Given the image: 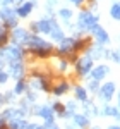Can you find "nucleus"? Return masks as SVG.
<instances>
[{
	"instance_id": "nucleus-1",
	"label": "nucleus",
	"mask_w": 120,
	"mask_h": 129,
	"mask_svg": "<svg viewBox=\"0 0 120 129\" xmlns=\"http://www.w3.org/2000/svg\"><path fill=\"white\" fill-rule=\"evenodd\" d=\"M26 43H28L31 48H33V52H34V53H38V52H43V50H51V45H50V43L43 41L41 38H36V36H29Z\"/></svg>"
},
{
	"instance_id": "nucleus-2",
	"label": "nucleus",
	"mask_w": 120,
	"mask_h": 129,
	"mask_svg": "<svg viewBox=\"0 0 120 129\" xmlns=\"http://www.w3.org/2000/svg\"><path fill=\"white\" fill-rule=\"evenodd\" d=\"M55 26V21L53 19H43L38 22H33V31H41V33H50L51 28Z\"/></svg>"
},
{
	"instance_id": "nucleus-3",
	"label": "nucleus",
	"mask_w": 120,
	"mask_h": 129,
	"mask_svg": "<svg viewBox=\"0 0 120 129\" xmlns=\"http://www.w3.org/2000/svg\"><path fill=\"white\" fill-rule=\"evenodd\" d=\"M96 22H98V17H96V16H91L88 12H82L79 16L77 26H79V28H91V26H94Z\"/></svg>"
},
{
	"instance_id": "nucleus-4",
	"label": "nucleus",
	"mask_w": 120,
	"mask_h": 129,
	"mask_svg": "<svg viewBox=\"0 0 120 129\" xmlns=\"http://www.w3.org/2000/svg\"><path fill=\"white\" fill-rule=\"evenodd\" d=\"M88 29L96 36V41L100 43V45H106L108 41H110V38H108V35H106V31H103L98 26V24H94V26H91V28H88Z\"/></svg>"
},
{
	"instance_id": "nucleus-5",
	"label": "nucleus",
	"mask_w": 120,
	"mask_h": 129,
	"mask_svg": "<svg viewBox=\"0 0 120 129\" xmlns=\"http://www.w3.org/2000/svg\"><path fill=\"white\" fill-rule=\"evenodd\" d=\"M0 16H2V19L5 21L7 28H10V26H16V22H17V19H16V12H14L12 9H9V7L2 9V12H0Z\"/></svg>"
},
{
	"instance_id": "nucleus-6",
	"label": "nucleus",
	"mask_w": 120,
	"mask_h": 129,
	"mask_svg": "<svg viewBox=\"0 0 120 129\" xmlns=\"http://www.w3.org/2000/svg\"><path fill=\"white\" fill-rule=\"evenodd\" d=\"M91 67H93V59H91L89 55L79 59V62H77V72L79 74H88L91 71Z\"/></svg>"
},
{
	"instance_id": "nucleus-7",
	"label": "nucleus",
	"mask_w": 120,
	"mask_h": 129,
	"mask_svg": "<svg viewBox=\"0 0 120 129\" xmlns=\"http://www.w3.org/2000/svg\"><path fill=\"white\" fill-rule=\"evenodd\" d=\"M113 91H115V84L113 83H106L103 88H101V91H100V95H101V98L103 100H108L111 98V95H113Z\"/></svg>"
},
{
	"instance_id": "nucleus-8",
	"label": "nucleus",
	"mask_w": 120,
	"mask_h": 129,
	"mask_svg": "<svg viewBox=\"0 0 120 129\" xmlns=\"http://www.w3.org/2000/svg\"><path fill=\"white\" fill-rule=\"evenodd\" d=\"M36 114H38L40 117H43L45 120L53 122V110H51L50 107H40V109H36Z\"/></svg>"
},
{
	"instance_id": "nucleus-9",
	"label": "nucleus",
	"mask_w": 120,
	"mask_h": 129,
	"mask_svg": "<svg viewBox=\"0 0 120 129\" xmlns=\"http://www.w3.org/2000/svg\"><path fill=\"white\" fill-rule=\"evenodd\" d=\"M22 74H24V71H22V64H21V62H10V76L19 79Z\"/></svg>"
},
{
	"instance_id": "nucleus-10",
	"label": "nucleus",
	"mask_w": 120,
	"mask_h": 129,
	"mask_svg": "<svg viewBox=\"0 0 120 129\" xmlns=\"http://www.w3.org/2000/svg\"><path fill=\"white\" fill-rule=\"evenodd\" d=\"M106 72H108V67H106V66H100V67L93 69V79L94 81L103 79V78L106 76Z\"/></svg>"
},
{
	"instance_id": "nucleus-11",
	"label": "nucleus",
	"mask_w": 120,
	"mask_h": 129,
	"mask_svg": "<svg viewBox=\"0 0 120 129\" xmlns=\"http://www.w3.org/2000/svg\"><path fill=\"white\" fill-rule=\"evenodd\" d=\"M14 41L17 43V41H28V38H29V35L26 33L24 29H21V28H17V29H14Z\"/></svg>"
},
{
	"instance_id": "nucleus-12",
	"label": "nucleus",
	"mask_w": 120,
	"mask_h": 129,
	"mask_svg": "<svg viewBox=\"0 0 120 129\" xmlns=\"http://www.w3.org/2000/svg\"><path fill=\"white\" fill-rule=\"evenodd\" d=\"M31 10H33V2H26L24 5H21L19 9H17V14H19L21 17H26V16H29Z\"/></svg>"
},
{
	"instance_id": "nucleus-13",
	"label": "nucleus",
	"mask_w": 120,
	"mask_h": 129,
	"mask_svg": "<svg viewBox=\"0 0 120 129\" xmlns=\"http://www.w3.org/2000/svg\"><path fill=\"white\" fill-rule=\"evenodd\" d=\"M70 50H74V40H70V38L62 40V45H60V53H64V52H70Z\"/></svg>"
},
{
	"instance_id": "nucleus-14",
	"label": "nucleus",
	"mask_w": 120,
	"mask_h": 129,
	"mask_svg": "<svg viewBox=\"0 0 120 129\" xmlns=\"http://www.w3.org/2000/svg\"><path fill=\"white\" fill-rule=\"evenodd\" d=\"M72 117H74V122H76L79 127H86V126L89 124V120H88L86 115H79V114H76V115H72Z\"/></svg>"
},
{
	"instance_id": "nucleus-15",
	"label": "nucleus",
	"mask_w": 120,
	"mask_h": 129,
	"mask_svg": "<svg viewBox=\"0 0 120 129\" xmlns=\"http://www.w3.org/2000/svg\"><path fill=\"white\" fill-rule=\"evenodd\" d=\"M24 112H21V110H14V109H7L5 110V114H4V117L5 119H14V117H17V115H22Z\"/></svg>"
},
{
	"instance_id": "nucleus-16",
	"label": "nucleus",
	"mask_w": 120,
	"mask_h": 129,
	"mask_svg": "<svg viewBox=\"0 0 120 129\" xmlns=\"http://www.w3.org/2000/svg\"><path fill=\"white\" fill-rule=\"evenodd\" d=\"M9 129H28V124L24 120H12Z\"/></svg>"
},
{
	"instance_id": "nucleus-17",
	"label": "nucleus",
	"mask_w": 120,
	"mask_h": 129,
	"mask_svg": "<svg viewBox=\"0 0 120 129\" xmlns=\"http://www.w3.org/2000/svg\"><path fill=\"white\" fill-rule=\"evenodd\" d=\"M76 96H77V100H81V102H86V100H88L86 89L82 88V86H77V88H76Z\"/></svg>"
},
{
	"instance_id": "nucleus-18",
	"label": "nucleus",
	"mask_w": 120,
	"mask_h": 129,
	"mask_svg": "<svg viewBox=\"0 0 120 129\" xmlns=\"http://www.w3.org/2000/svg\"><path fill=\"white\" fill-rule=\"evenodd\" d=\"M50 35H51V38H53V40H62V29H60L57 24H55V26L51 28Z\"/></svg>"
},
{
	"instance_id": "nucleus-19",
	"label": "nucleus",
	"mask_w": 120,
	"mask_h": 129,
	"mask_svg": "<svg viewBox=\"0 0 120 129\" xmlns=\"http://www.w3.org/2000/svg\"><path fill=\"white\" fill-rule=\"evenodd\" d=\"M67 89H69V84H67V83H60L57 88H53V93H55V95H62V93H65Z\"/></svg>"
},
{
	"instance_id": "nucleus-20",
	"label": "nucleus",
	"mask_w": 120,
	"mask_h": 129,
	"mask_svg": "<svg viewBox=\"0 0 120 129\" xmlns=\"http://www.w3.org/2000/svg\"><path fill=\"white\" fill-rule=\"evenodd\" d=\"M110 14L113 16V19H120V4H115V5L111 7Z\"/></svg>"
},
{
	"instance_id": "nucleus-21",
	"label": "nucleus",
	"mask_w": 120,
	"mask_h": 129,
	"mask_svg": "<svg viewBox=\"0 0 120 129\" xmlns=\"http://www.w3.org/2000/svg\"><path fill=\"white\" fill-rule=\"evenodd\" d=\"M26 88H28V84H26L24 81H19V83H17V86H16V91H14V93H24Z\"/></svg>"
},
{
	"instance_id": "nucleus-22",
	"label": "nucleus",
	"mask_w": 120,
	"mask_h": 129,
	"mask_svg": "<svg viewBox=\"0 0 120 129\" xmlns=\"http://www.w3.org/2000/svg\"><path fill=\"white\" fill-rule=\"evenodd\" d=\"M51 110H57L60 115L64 117V114H65V107L62 105V103H53V107H51Z\"/></svg>"
},
{
	"instance_id": "nucleus-23",
	"label": "nucleus",
	"mask_w": 120,
	"mask_h": 129,
	"mask_svg": "<svg viewBox=\"0 0 120 129\" xmlns=\"http://www.w3.org/2000/svg\"><path fill=\"white\" fill-rule=\"evenodd\" d=\"M60 17H62V19H70V10L69 9H62L60 10Z\"/></svg>"
},
{
	"instance_id": "nucleus-24",
	"label": "nucleus",
	"mask_w": 120,
	"mask_h": 129,
	"mask_svg": "<svg viewBox=\"0 0 120 129\" xmlns=\"http://www.w3.org/2000/svg\"><path fill=\"white\" fill-rule=\"evenodd\" d=\"M89 89L91 91H98V81H91L89 83Z\"/></svg>"
},
{
	"instance_id": "nucleus-25",
	"label": "nucleus",
	"mask_w": 120,
	"mask_h": 129,
	"mask_svg": "<svg viewBox=\"0 0 120 129\" xmlns=\"http://www.w3.org/2000/svg\"><path fill=\"white\" fill-rule=\"evenodd\" d=\"M5 81H7V74H5L4 71H0V84H4Z\"/></svg>"
},
{
	"instance_id": "nucleus-26",
	"label": "nucleus",
	"mask_w": 120,
	"mask_h": 129,
	"mask_svg": "<svg viewBox=\"0 0 120 129\" xmlns=\"http://www.w3.org/2000/svg\"><path fill=\"white\" fill-rule=\"evenodd\" d=\"M28 129H43V126H36V124H28Z\"/></svg>"
},
{
	"instance_id": "nucleus-27",
	"label": "nucleus",
	"mask_w": 120,
	"mask_h": 129,
	"mask_svg": "<svg viewBox=\"0 0 120 129\" xmlns=\"http://www.w3.org/2000/svg\"><path fill=\"white\" fill-rule=\"evenodd\" d=\"M67 69V62H60V71H65Z\"/></svg>"
},
{
	"instance_id": "nucleus-28",
	"label": "nucleus",
	"mask_w": 120,
	"mask_h": 129,
	"mask_svg": "<svg viewBox=\"0 0 120 129\" xmlns=\"http://www.w3.org/2000/svg\"><path fill=\"white\" fill-rule=\"evenodd\" d=\"M70 2H72V4H77V5H79V4H82L84 0H70Z\"/></svg>"
},
{
	"instance_id": "nucleus-29",
	"label": "nucleus",
	"mask_w": 120,
	"mask_h": 129,
	"mask_svg": "<svg viewBox=\"0 0 120 129\" xmlns=\"http://www.w3.org/2000/svg\"><path fill=\"white\" fill-rule=\"evenodd\" d=\"M108 129H120V126H110Z\"/></svg>"
},
{
	"instance_id": "nucleus-30",
	"label": "nucleus",
	"mask_w": 120,
	"mask_h": 129,
	"mask_svg": "<svg viewBox=\"0 0 120 129\" xmlns=\"http://www.w3.org/2000/svg\"><path fill=\"white\" fill-rule=\"evenodd\" d=\"M118 105H120V93H118Z\"/></svg>"
},
{
	"instance_id": "nucleus-31",
	"label": "nucleus",
	"mask_w": 120,
	"mask_h": 129,
	"mask_svg": "<svg viewBox=\"0 0 120 129\" xmlns=\"http://www.w3.org/2000/svg\"><path fill=\"white\" fill-rule=\"evenodd\" d=\"M50 129H58V127H55V126H53V127H50Z\"/></svg>"
},
{
	"instance_id": "nucleus-32",
	"label": "nucleus",
	"mask_w": 120,
	"mask_h": 129,
	"mask_svg": "<svg viewBox=\"0 0 120 129\" xmlns=\"http://www.w3.org/2000/svg\"><path fill=\"white\" fill-rule=\"evenodd\" d=\"M118 62H120V53H118Z\"/></svg>"
},
{
	"instance_id": "nucleus-33",
	"label": "nucleus",
	"mask_w": 120,
	"mask_h": 129,
	"mask_svg": "<svg viewBox=\"0 0 120 129\" xmlns=\"http://www.w3.org/2000/svg\"><path fill=\"white\" fill-rule=\"evenodd\" d=\"M12 2H14V0H12ZM16 2H21V0H16Z\"/></svg>"
},
{
	"instance_id": "nucleus-34",
	"label": "nucleus",
	"mask_w": 120,
	"mask_h": 129,
	"mask_svg": "<svg viewBox=\"0 0 120 129\" xmlns=\"http://www.w3.org/2000/svg\"><path fill=\"white\" fill-rule=\"evenodd\" d=\"M0 100H2V96H0Z\"/></svg>"
}]
</instances>
